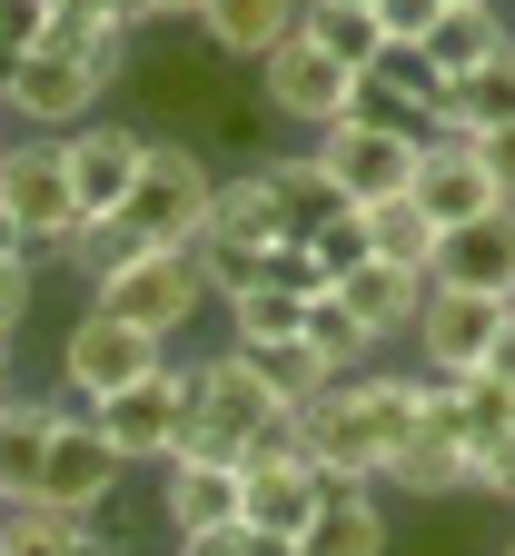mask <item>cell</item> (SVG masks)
Here are the masks:
<instances>
[{
	"label": "cell",
	"mask_w": 515,
	"mask_h": 556,
	"mask_svg": "<svg viewBox=\"0 0 515 556\" xmlns=\"http://www.w3.org/2000/svg\"><path fill=\"white\" fill-rule=\"evenodd\" d=\"M189 388H198V358H159L139 388L100 397L90 428L110 438L119 467H169V447H179V428H189Z\"/></svg>",
	"instance_id": "277c9868"
},
{
	"label": "cell",
	"mask_w": 515,
	"mask_h": 556,
	"mask_svg": "<svg viewBox=\"0 0 515 556\" xmlns=\"http://www.w3.org/2000/svg\"><path fill=\"white\" fill-rule=\"evenodd\" d=\"M495 40H505V21H495V11H447L416 50L436 60V80H466V70H486V60H495Z\"/></svg>",
	"instance_id": "f1b7e54d"
},
{
	"label": "cell",
	"mask_w": 515,
	"mask_h": 556,
	"mask_svg": "<svg viewBox=\"0 0 515 556\" xmlns=\"http://www.w3.org/2000/svg\"><path fill=\"white\" fill-rule=\"evenodd\" d=\"M11 139H21V129H11V110H0V150H11Z\"/></svg>",
	"instance_id": "c3c4849f"
},
{
	"label": "cell",
	"mask_w": 515,
	"mask_h": 556,
	"mask_svg": "<svg viewBox=\"0 0 515 556\" xmlns=\"http://www.w3.org/2000/svg\"><path fill=\"white\" fill-rule=\"evenodd\" d=\"M208 229H218V239H239V249H278V239H298V229H287V208H278V189H268V169H258V160L218 179V199H208Z\"/></svg>",
	"instance_id": "603a6c76"
},
{
	"label": "cell",
	"mask_w": 515,
	"mask_h": 556,
	"mask_svg": "<svg viewBox=\"0 0 515 556\" xmlns=\"http://www.w3.org/2000/svg\"><path fill=\"white\" fill-rule=\"evenodd\" d=\"M80 11H90V21H110V30H129V40L150 30V0H80Z\"/></svg>",
	"instance_id": "7bdbcfd3"
},
{
	"label": "cell",
	"mask_w": 515,
	"mask_h": 556,
	"mask_svg": "<svg viewBox=\"0 0 515 556\" xmlns=\"http://www.w3.org/2000/svg\"><path fill=\"white\" fill-rule=\"evenodd\" d=\"M50 40V0H0V60H21Z\"/></svg>",
	"instance_id": "8d00e7d4"
},
{
	"label": "cell",
	"mask_w": 515,
	"mask_h": 556,
	"mask_svg": "<svg viewBox=\"0 0 515 556\" xmlns=\"http://www.w3.org/2000/svg\"><path fill=\"white\" fill-rule=\"evenodd\" d=\"M357 11H377V0H357Z\"/></svg>",
	"instance_id": "f907efd6"
},
{
	"label": "cell",
	"mask_w": 515,
	"mask_h": 556,
	"mask_svg": "<svg viewBox=\"0 0 515 556\" xmlns=\"http://www.w3.org/2000/svg\"><path fill=\"white\" fill-rule=\"evenodd\" d=\"M476 169H486V179H495V199L515 208V119H505V129H476Z\"/></svg>",
	"instance_id": "f35d334b"
},
{
	"label": "cell",
	"mask_w": 515,
	"mask_h": 556,
	"mask_svg": "<svg viewBox=\"0 0 515 556\" xmlns=\"http://www.w3.org/2000/svg\"><path fill=\"white\" fill-rule=\"evenodd\" d=\"M239 556H298V536H268V527H248V546Z\"/></svg>",
	"instance_id": "ee69618b"
},
{
	"label": "cell",
	"mask_w": 515,
	"mask_h": 556,
	"mask_svg": "<svg viewBox=\"0 0 515 556\" xmlns=\"http://www.w3.org/2000/svg\"><path fill=\"white\" fill-rule=\"evenodd\" d=\"M229 70H258L287 30H298V0H198V21H189Z\"/></svg>",
	"instance_id": "e0dca14e"
},
{
	"label": "cell",
	"mask_w": 515,
	"mask_h": 556,
	"mask_svg": "<svg viewBox=\"0 0 515 556\" xmlns=\"http://www.w3.org/2000/svg\"><path fill=\"white\" fill-rule=\"evenodd\" d=\"M436 229H456V219H486V208H505L495 199V179L476 169V139H447V129H426V150H416V189H407Z\"/></svg>",
	"instance_id": "4fadbf2b"
},
{
	"label": "cell",
	"mask_w": 515,
	"mask_h": 556,
	"mask_svg": "<svg viewBox=\"0 0 515 556\" xmlns=\"http://www.w3.org/2000/svg\"><path fill=\"white\" fill-rule=\"evenodd\" d=\"M495 328H505V299H486V289H436V278H426V308H416V358H426L436 378H466L486 348H495Z\"/></svg>",
	"instance_id": "7c38bea8"
},
{
	"label": "cell",
	"mask_w": 515,
	"mask_h": 556,
	"mask_svg": "<svg viewBox=\"0 0 515 556\" xmlns=\"http://www.w3.org/2000/svg\"><path fill=\"white\" fill-rule=\"evenodd\" d=\"M298 30L327 50V60H347V70H366L387 40H377V11H357V0H298Z\"/></svg>",
	"instance_id": "83f0119b"
},
{
	"label": "cell",
	"mask_w": 515,
	"mask_h": 556,
	"mask_svg": "<svg viewBox=\"0 0 515 556\" xmlns=\"http://www.w3.org/2000/svg\"><path fill=\"white\" fill-rule=\"evenodd\" d=\"M436 239H447V229H436L426 219V208L416 199H366V258H387V268H436Z\"/></svg>",
	"instance_id": "4316f807"
},
{
	"label": "cell",
	"mask_w": 515,
	"mask_h": 556,
	"mask_svg": "<svg viewBox=\"0 0 515 556\" xmlns=\"http://www.w3.org/2000/svg\"><path fill=\"white\" fill-rule=\"evenodd\" d=\"M505 556H515V536H505Z\"/></svg>",
	"instance_id": "816d5d0a"
},
{
	"label": "cell",
	"mask_w": 515,
	"mask_h": 556,
	"mask_svg": "<svg viewBox=\"0 0 515 556\" xmlns=\"http://www.w3.org/2000/svg\"><path fill=\"white\" fill-rule=\"evenodd\" d=\"M100 527L90 517H60L50 497H21V507H0V556H90Z\"/></svg>",
	"instance_id": "d4e9b609"
},
{
	"label": "cell",
	"mask_w": 515,
	"mask_h": 556,
	"mask_svg": "<svg viewBox=\"0 0 515 556\" xmlns=\"http://www.w3.org/2000/svg\"><path fill=\"white\" fill-rule=\"evenodd\" d=\"M119 457H110V438L90 428V407L80 397H60V438H50V467H40V497L60 507V517H110V497H119Z\"/></svg>",
	"instance_id": "ba28073f"
},
{
	"label": "cell",
	"mask_w": 515,
	"mask_h": 556,
	"mask_svg": "<svg viewBox=\"0 0 515 556\" xmlns=\"http://www.w3.org/2000/svg\"><path fill=\"white\" fill-rule=\"evenodd\" d=\"M298 556H387V507H377V486H327V477H318V517L298 527Z\"/></svg>",
	"instance_id": "ffe728a7"
},
{
	"label": "cell",
	"mask_w": 515,
	"mask_h": 556,
	"mask_svg": "<svg viewBox=\"0 0 515 556\" xmlns=\"http://www.w3.org/2000/svg\"><path fill=\"white\" fill-rule=\"evenodd\" d=\"M447 21V0H377V40H426Z\"/></svg>",
	"instance_id": "74e56055"
},
{
	"label": "cell",
	"mask_w": 515,
	"mask_h": 556,
	"mask_svg": "<svg viewBox=\"0 0 515 556\" xmlns=\"http://www.w3.org/2000/svg\"><path fill=\"white\" fill-rule=\"evenodd\" d=\"M208 199H218L208 150H198V139H159V129H150V160H139V189H129L119 219L150 239V249H189V239L208 229Z\"/></svg>",
	"instance_id": "7a4b0ae2"
},
{
	"label": "cell",
	"mask_w": 515,
	"mask_h": 556,
	"mask_svg": "<svg viewBox=\"0 0 515 556\" xmlns=\"http://www.w3.org/2000/svg\"><path fill=\"white\" fill-rule=\"evenodd\" d=\"M139 160H150V129H139V119H80V129H60V169H69L80 219H110V208H129Z\"/></svg>",
	"instance_id": "5b68a950"
},
{
	"label": "cell",
	"mask_w": 515,
	"mask_h": 556,
	"mask_svg": "<svg viewBox=\"0 0 515 556\" xmlns=\"http://www.w3.org/2000/svg\"><path fill=\"white\" fill-rule=\"evenodd\" d=\"M139 249H150V239H139V229L119 219V208H110V219H80V229H69V239H60L50 258H60V268H69V278H80V289L100 299V289H110V278H119V268H129Z\"/></svg>",
	"instance_id": "cb8c5ba5"
},
{
	"label": "cell",
	"mask_w": 515,
	"mask_h": 556,
	"mask_svg": "<svg viewBox=\"0 0 515 556\" xmlns=\"http://www.w3.org/2000/svg\"><path fill=\"white\" fill-rule=\"evenodd\" d=\"M189 268H198V289H208V308H229L239 289H258V249H239V239H218V229H198V239H189Z\"/></svg>",
	"instance_id": "d6a6232c"
},
{
	"label": "cell",
	"mask_w": 515,
	"mask_h": 556,
	"mask_svg": "<svg viewBox=\"0 0 515 556\" xmlns=\"http://www.w3.org/2000/svg\"><path fill=\"white\" fill-rule=\"evenodd\" d=\"M495 388H515V299H505V328H495V348H486V358H476Z\"/></svg>",
	"instance_id": "b9f144b4"
},
{
	"label": "cell",
	"mask_w": 515,
	"mask_h": 556,
	"mask_svg": "<svg viewBox=\"0 0 515 556\" xmlns=\"http://www.w3.org/2000/svg\"><path fill=\"white\" fill-rule=\"evenodd\" d=\"M308 517H318V467L308 457H258V467H239V527L298 536Z\"/></svg>",
	"instance_id": "ac0fdd59"
},
{
	"label": "cell",
	"mask_w": 515,
	"mask_h": 556,
	"mask_svg": "<svg viewBox=\"0 0 515 556\" xmlns=\"http://www.w3.org/2000/svg\"><path fill=\"white\" fill-rule=\"evenodd\" d=\"M298 239H308V258L327 268V289H337V278H347V268L366 258V208L347 199V208H327V219H318V229H298Z\"/></svg>",
	"instance_id": "836d02e7"
},
{
	"label": "cell",
	"mask_w": 515,
	"mask_h": 556,
	"mask_svg": "<svg viewBox=\"0 0 515 556\" xmlns=\"http://www.w3.org/2000/svg\"><path fill=\"white\" fill-rule=\"evenodd\" d=\"M447 11H495V0H447Z\"/></svg>",
	"instance_id": "681fc988"
},
{
	"label": "cell",
	"mask_w": 515,
	"mask_h": 556,
	"mask_svg": "<svg viewBox=\"0 0 515 556\" xmlns=\"http://www.w3.org/2000/svg\"><path fill=\"white\" fill-rule=\"evenodd\" d=\"M30 289H40V258H0V338L30 328Z\"/></svg>",
	"instance_id": "d590c367"
},
{
	"label": "cell",
	"mask_w": 515,
	"mask_h": 556,
	"mask_svg": "<svg viewBox=\"0 0 515 556\" xmlns=\"http://www.w3.org/2000/svg\"><path fill=\"white\" fill-rule=\"evenodd\" d=\"M347 90H357V70L347 60H327L308 30H287L268 60H258V100L278 110V119H308V129H337L347 119Z\"/></svg>",
	"instance_id": "30bf717a"
},
{
	"label": "cell",
	"mask_w": 515,
	"mask_h": 556,
	"mask_svg": "<svg viewBox=\"0 0 515 556\" xmlns=\"http://www.w3.org/2000/svg\"><path fill=\"white\" fill-rule=\"evenodd\" d=\"M298 318H308V299L268 289V278H258V289H239V299H229V338H239V348H268V338H298Z\"/></svg>",
	"instance_id": "1f68e13d"
},
{
	"label": "cell",
	"mask_w": 515,
	"mask_h": 556,
	"mask_svg": "<svg viewBox=\"0 0 515 556\" xmlns=\"http://www.w3.org/2000/svg\"><path fill=\"white\" fill-rule=\"evenodd\" d=\"M476 497H505V507H515V438L476 457Z\"/></svg>",
	"instance_id": "60d3db41"
},
{
	"label": "cell",
	"mask_w": 515,
	"mask_h": 556,
	"mask_svg": "<svg viewBox=\"0 0 515 556\" xmlns=\"http://www.w3.org/2000/svg\"><path fill=\"white\" fill-rule=\"evenodd\" d=\"M169 546H179V556H239V546H248V527H239V517H229V527H179Z\"/></svg>",
	"instance_id": "ab89813d"
},
{
	"label": "cell",
	"mask_w": 515,
	"mask_h": 556,
	"mask_svg": "<svg viewBox=\"0 0 515 556\" xmlns=\"http://www.w3.org/2000/svg\"><path fill=\"white\" fill-rule=\"evenodd\" d=\"M150 21H198V0H150Z\"/></svg>",
	"instance_id": "bcb514c9"
},
{
	"label": "cell",
	"mask_w": 515,
	"mask_h": 556,
	"mask_svg": "<svg viewBox=\"0 0 515 556\" xmlns=\"http://www.w3.org/2000/svg\"><path fill=\"white\" fill-rule=\"evenodd\" d=\"M407 417H416V378H397V368H347L308 407V467L327 486H387V457L407 447Z\"/></svg>",
	"instance_id": "6da1fadb"
},
{
	"label": "cell",
	"mask_w": 515,
	"mask_h": 556,
	"mask_svg": "<svg viewBox=\"0 0 515 556\" xmlns=\"http://www.w3.org/2000/svg\"><path fill=\"white\" fill-rule=\"evenodd\" d=\"M515 119V30L495 40L486 70H466V80H447V110H436L426 129H447V139H476V129H505Z\"/></svg>",
	"instance_id": "7402d4cb"
},
{
	"label": "cell",
	"mask_w": 515,
	"mask_h": 556,
	"mask_svg": "<svg viewBox=\"0 0 515 556\" xmlns=\"http://www.w3.org/2000/svg\"><path fill=\"white\" fill-rule=\"evenodd\" d=\"M0 208L21 219V239L50 258L69 229H80V199H69V169H60V139H11L0 150Z\"/></svg>",
	"instance_id": "9c48e42d"
},
{
	"label": "cell",
	"mask_w": 515,
	"mask_h": 556,
	"mask_svg": "<svg viewBox=\"0 0 515 556\" xmlns=\"http://www.w3.org/2000/svg\"><path fill=\"white\" fill-rule=\"evenodd\" d=\"M436 289H486V299H515V208H486V219H456L436 239Z\"/></svg>",
	"instance_id": "5bb4252c"
},
{
	"label": "cell",
	"mask_w": 515,
	"mask_h": 556,
	"mask_svg": "<svg viewBox=\"0 0 515 556\" xmlns=\"http://www.w3.org/2000/svg\"><path fill=\"white\" fill-rule=\"evenodd\" d=\"M50 438H60V397H0V507L40 497V467H50Z\"/></svg>",
	"instance_id": "44dd1931"
},
{
	"label": "cell",
	"mask_w": 515,
	"mask_h": 556,
	"mask_svg": "<svg viewBox=\"0 0 515 556\" xmlns=\"http://www.w3.org/2000/svg\"><path fill=\"white\" fill-rule=\"evenodd\" d=\"M258 278H268V289H287V299H327V268L308 258V239H278V249H258Z\"/></svg>",
	"instance_id": "e575fe53"
},
{
	"label": "cell",
	"mask_w": 515,
	"mask_h": 556,
	"mask_svg": "<svg viewBox=\"0 0 515 556\" xmlns=\"http://www.w3.org/2000/svg\"><path fill=\"white\" fill-rule=\"evenodd\" d=\"M416 150L426 139L416 129H366V119H337V129H318V169L337 179V199H407L416 189Z\"/></svg>",
	"instance_id": "8992f818"
},
{
	"label": "cell",
	"mask_w": 515,
	"mask_h": 556,
	"mask_svg": "<svg viewBox=\"0 0 515 556\" xmlns=\"http://www.w3.org/2000/svg\"><path fill=\"white\" fill-rule=\"evenodd\" d=\"M179 338H150V328H129V318H110L100 299L60 328V397H80V407H100V397H119V388H139L159 358H169Z\"/></svg>",
	"instance_id": "3957f363"
},
{
	"label": "cell",
	"mask_w": 515,
	"mask_h": 556,
	"mask_svg": "<svg viewBox=\"0 0 515 556\" xmlns=\"http://www.w3.org/2000/svg\"><path fill=\"white\" fill-rule=\"evenodd\" d=\"M239 517V457H169L159 467V527H229Z\"/></svg>",
	"instance_id": "d6986e66"
},
{
	"label": "cell",
	"mask_w": 515,
	"mask_h": 556,
	"mask_svg": "<svg viewBox=\"0 0 515 556\" xmlns=\"http://www.w3.org/2000/svg\"><path fill=\"white\" fill-rule=\"evenodd\" d=\"M189 417H198V428H218V438H229V447H248L258 428H268V417H287L268 388H258V368L239 358V348H218V358H198V388H189Z\"/></svg>",
	"instance_id": "9a60e30c"
},
{
	"label": "cell",
	"mask_w": 515,
	"mask_h": 556,
	"mask_svg": "<svg viewBox=\"0 0 515 556\" xmlns=\"http://www.w3.org/2000/svg\"><path fill=\"white\" fill-rule=\"evenodd\" d=\"M229 348H239V338H229ZM239 358L258 368V388H268L278 407H318V397L337 388V378H327V358H318L308 338H268V348H239Z\"/></svg>",
	"instance_id": "484cf974"
},
{
	"label": "cell",
	"mask_w": 515,
	"mask_h": 556,
	"mask_svg": "<svg viewBox=\"0 0 515 556\" xmlns=\"http://www.w3.org/2000/svg\"><path fill=\"white\" fill-rule=\"evenodd\" d=\"M258 169H268V189H278V208H287V229H318L327 208H347L337 179L318 169V150H287V160H258Z\"/></svg>",
	"instance_id": "f546056e"
},
{
	"label": "cell",
	"mask_w": 515,
	"mask_h": 556,
	"mask_svg": "<svg viewBox=\"0 0 515 556\" xmlns=\"http://www.w3.org/2000/svg\"><path fill=\"white\" fill-rule=\"evenodd\" d=\"M298 338H308L318 358H327V378H347V368H366V358H377V338H366V328H357V318L337 308V289H327V299H308Z\"/></svg>",
	"instance_id": "4dcf8cb0"
},
{
	"label": "cell",
	"mask_w": 515,
	"mask_h": 556,
	"mask_svg": "<svg viewBox=\"0 0 515 556\" xmlns=\"http://www.w3.org/2000/svg\"><path fill=\"white\" fill-rule=\"evenodd\" d=\"M100 308L129 318V328H150V338H189V318L208 308V289H198L189 249H139L110 289H100Z\"/></svg>",
	"instance_id": "52a82bcc"
},
{
	"label": "cell",
	"mask_w": 515,
	"mask_h": 556,
	"mask_svg": "<svg viewBox=\"0 0 515 556\" xmlns=\"http://www.w3.org/2000/svg\"><path fill=\"white\" fill-rule=\"evenodd\" d=\"M0 258H40V249L21 239V219H11V208H0Z\"/></svg>",
	"instance_id": "f6af8a7d"
},
{
	"label": "cell",
	"mask_w": 515,
	"mask_h": 556,
	"mask_svg": "<svg viewBox=\"0 0 515 556\" xmlns=\"http://www.w3.org/2000/svg\"><path fill=\"white\" fill-rule=\"evenodd\" d=\"M337 308L377 338V348H397V338H416V308H426V278L416 268H387V258H357L347 278H337Z\"/></svg>",
	"instance_id": "2e32d148"
},
{
	"label": "cell",
	"mask_w": 515,
	"mask_h": 556,
	"mask_svg": "<svg viewBox=\"0 0 515 556\" xmlns=\"http://www.w3.org/2000/svg\"><path fill=\"white\" fill-rule=\"evenodd\" d=\"M0 110H11V129L30 119V129H80V119H100V80L69 50H21L11 70H0Z\"/></svg>",
	"instance_id": "8fae6325"
},
{
	"label": "cell",
	"mask_w": 515,
	"mask_h": 556,
	"mask_svg": "<svg viewBox=\"0 0 515 556\" xmlns=\"http://www.w3.org/2000/svg\"><path fill=\"white\" fill-rule=\"evenodd\" d=\"M0 388H11V338H0Z\"/></svg>",
	"instance_id": "7dc6e473"
}]
</instances>
